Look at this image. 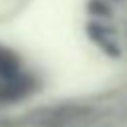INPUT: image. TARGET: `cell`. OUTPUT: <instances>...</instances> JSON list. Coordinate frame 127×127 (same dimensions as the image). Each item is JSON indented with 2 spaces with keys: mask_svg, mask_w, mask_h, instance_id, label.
<instances>
[{
  "mask_svg": "<svg viewBox=\"0 0 127 127\" xmlns=\"http://www.w3.org/2000/svg\"><path fill=\"white\" fill-rule=\"evenodd\" d=\"M2 127H16L14 123H6V125H2Z\"/></svg>",
  "mask_w": 127,
  "mask_h": 127,
  "instance_id": "3",
  "label": "cell"
},
{
  "mask_svg": "<svg viewBox=\"0 0 127 127\" xmlns=\"http://www.w3.org/2000/svg\"><path fill=\"white\" fill-rule=\"evenodd\" d=\"M38 89L36 77L26 69L22 75L12 79H0V105L18 103L22 99H28Z\"/></svg>",
  "mask_w": 127,
  "mask_h": 127,
  "instance_id": "1",
  "label": "cell"
},
{
  "mask_svg": "<svg viewBox=\"0 0 127 127\" xmlns=\"http://www.w3.org/2000/svg\"><path fill=\"white\" fill-rule=\"evenodd\" d=\"M26 71L24 60L18 52L0 44V79H12Z\"/></svg>",
  "mask_w": 127,
  "mask_h": 127,
  "instance_id": "2",
  "label": "cell"
}]
</instances>
